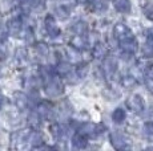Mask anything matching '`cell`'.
Instances as JSON below:
<instances>
[{
    "mask_svg": "<svg viewBox=\"0 0 153 151\" xmlns=\"http://www.w3.org/2000/svg\"><path fill=\"white\" fill-rule=\"evenodd\" d=\"M56 13H57V16L60 17L61 20H64V19H67V17L69 16V11L65 8V5H61V7H59V8H56Z\"/></svg>",
    "mask_w": 153,
    "mask_h": 151,
    "instance_id": "25",
    "label": "cell"
},
{
    "mask_svg": "<svg viewBox=\"0 0 153 151\" xmlns=\"http://www.w3.org/2000/svg\"><path fill=\"white\" fill-rule=\"evenodd\" d=\"M113 7L120 13H129L132 10L131 0H113Z\"/></svg>",
    "mask_w": 153,
    "mask_h": 151,
    "instance_id": "7",
    "label": "cell"
},
{
    "mask_svg": "<svg viewBox=\"0 0 153 151\" xmlns=\"http://www.w3.org/2000/svg\"><path fill=\"white\" fill-rule=\"evenodd\" d=\"M76 73H77L79 78L85 77L87 73H88V65H87V64H80V65L76 68Z\"/></svg>",
    "mask_w": 153,
    "mask_h": 151,
    "instance_id": "26",
    "label": "cell"
},
{
    "mask_svg": "<svg viewBox=\"0 0 153 151\" xmlns=\"http://www.w3.org/2000/svg\"><path fill=\"white\" fill-rule=\"evenodd\" d=\"M40 117L42 115L39 114V113H31L28 117V123L29 126L32 127V129H36V127H39L40 125Z\"/></svg>",
    "mask_w": 153,
    "mask_h": 151,
    "instance_id": "19",
    "label": "cell"
},
{
    "mask_svg": "<svg viewBox=\"0 0 153 151\" xmlns=\"http://www.w3.org/2000/svg\"><path fill=\"white\" fill-rule=\"evenodd\" d=\"M8 32L12 36H19V33L22 32V21L19 19H11L7 24Z\"/></svg>",
    "mask_w": 153,
    "mask_h": 151,
    "instance_id": "11",
    "label": "cell"
},
{
    "mask_svg": "<svg viewBox=\"0 0 153 151\" xmlns=\"http://www.w3.org/2000/svg\"><path fill=\"white\" fill-rule=\"evenodd\" d=\"M116 69H117V61L113 57H107L104 61V70L108 74H112L116 72Z\"/></svg>",
    "mask_w": 153,
    "mask_h": 151,
    "instance_id": "14",
    "label": "cell"
},
{
    "mask_svg": "<svg viewBox=\"0 0 153 151\" xmlns=\"http://www.w3.org/2000/svg\"><path fill=\"white\" fill-rule=\"evenodd\" d=\"M13 101H15V105H16V107L19 110H25L29 103V97H27V95L23 94V93H15Z\"/></svg>",
    "mask_w": 153,
    "mask_h": 151,
    "instance_id": "8",
    "label": "cell"
},
{
    "mask_svg": "<svg viewBox=\"0 0 153 151\" xmlns=\"http://www.w3.org/2000/svg\"><path fill=\"white\" fill-rule=\"evenodd\" d=\"M92 8L96 12H104L108 8L107 0H92Z\"/></svg>",
    "mask_w": 153,
    "mask_h": 151,
    "instance_id": "17",
    "label": "cell"
},
{
    "mask_svg": "<svg viewBox=\"0 0 153 151\" xmlns=\"http://www.w3.org/2000/svg\"><path fill=\"white\" fill-rule=\"evenodd\" d=\"M125 118H126V113L121 107H117V109L112 113V119H113L114 123H121V122H124Z\"/></svg>",
    "mask_w": 153,
    "mask_h": 151,
    "instance_id": "16",
    "label": "cell"
},
{
    "mask_svg": "<svg viewBox=\"0 0 153 151\" xmlns=\"http://www.w3.org/2000/svg\"><path fill=\"white\" fill-rule=\"evenodd\" d=\"M35 49H36L37 54H40V56H43V57L48 56V53H49V48H48V45L44 44V43H39V44H36Z\"/></svg>",
    "mask_w": 153,
    "mask_h": 151,
    "instance_id": "22",
    "label": "cell"
},
{
    "mask_svg": "<svg viewBox=\"0 0 153 151\" xmlns=\"http://www.w3.org/2000/svg\"><path fill=\"white\" fill-rule=\"evenodd\" d=\"M28 5H29V8H32V10L39 11V10H43L45 3H44V0H29Z\"/></svg>",
    "mask_w": 153,
    "mask_h": 151,
    "instance_id": "24",
    "label": "cell"
},
{
    "mask_svg": "<svg viewBox=\"0 0 153 151\" xmlns=\"http://www.w3.org/2000/svg\"><path fill=\"white\" fill-rule=\"evenodd\" d=\"M89 0H77V3H81V4H85V3H88Z\"/></svg>",
    "mask_w": 153,
    "mask_h": 151,
    "instance_id": "32",
    "label": "cell"
},
{
    "mask_svg": "<svg viewBox=\"0 0 153 151\" xmlns=\"http://www.w3.org/2000/svg\"><path fill=\"white\" fill-rule=\"evenodd\" d=\"M145 16L148 17V19L153 20V8H149V10L145 11Z\"/></svg>",
    "mask_w": 153,
    "mask_h": 151,
    "instance_id": "29",
    "label": "cell"
},
{
    "mask_svg": "<svg viewBox=\"0 0 153 151\" xmlns=\"http://www.w3.org/2000/svg\"><path fill=\"white\" fill-rule=\"evenodd\" d=\"M136 78L133 77V76H125V77H123V80H121V85L124 86V88L126 89H131V88H133L134 85H136Z\"/></svg>",
    "mask_w": 153,
    "mask_h": 151,
    "instance_id": "21",
    "label": "cell"
},
{
    "mask_svg": "<svg viewBox=\"0 0 153 151\" xmlns=\"http://www.w3.org/2000/svg\"><path fill=\"white\" fill-rule=\"evenodd\" d=\"M146 85H148V89L151 92H153V78H151V80L148 81V84H146Z\"/></svg>",
    "mask_w": 153,
    "mask_h": 151,
    "instance_id": "30",
    "label": "cell"
},
{
    "mask_svg": "<svg viewBox=\"0 0 153 151\" xmlns=\"http://www.w3.org/2000/svg\"><path fill=\"white\" fill-rule=\"evenodd\" d=\"M1 105H3V97H0V107H1Z\"/></svg>",
    "mask_w": 153,
    "mask_h": 151,
    "instance_id": "33",
    "label": "cell"
},
{
    "mask_svg": "<svg viewBox=\"0 0 153 151\" xmlns=\"http://www.w3.org/2000/svg\"><path fill=\"white\" fill-rule=\"evenodd\" d=\"M72 144H73V147H76V149H85L88 144L87 135L83 134V133L75 134L72 138Z\"/></svg>",
    "mask_w": 153,
    "mask_h": 151,
    "instance_id": "9",
    "label": "cell"
},
{
    "mask_svg": "<svg viewBox=\"0 0 153 151\" xmlns=\"http://www.w3.org/2000/svg\"><path fill=\"white\" fill-rule=\"evenodd\" d=\"M71 45H72V48L76 49V51H81V49H84L85 45H87V40L83 37V34H76V36H73L72 40H71Z\"/></svg>",
    "mask_w": 153,
    "mask_h": 151,
    "instance_id": "13",
    "label": "cell"
},
{
    "mask_svg": "<svg viewBox=\"0 0 153 151\" xmlns=\"http://www.w3.org/2000/svg\"><path fill=\"white\" fill-rule=\"evenodd\" d=\"M49 131H51V134L53 135V138H56V139L64 138L65 134H67V130L64 129L61 125H59V123L51 125V126H49Z\"/></svg>",
    "mask_w": 153,
    "mask_h": 151,
    "instance_id": "12",
    "label": "cell"
},
{
    "mask_svg": "<svg viewBox=\"0 0 153 151\" xmlns=\"http://www.w3.org/2000/svg\"><path fill=\"white\" fill-rule=\"evenodd\" d=\"M143 53L145 57H153V37H148L143 48Z\"/></svg>",
    "mask_w": 153,
    "mask_h": 151,
    "instance_id": "18",
    "label": "cell"
},
{
    "mask_svg": "<svg viewBox=\"0 0 153 151\" xmlns=\"http://www.w3.org/2000/svg\"><path fill=\"white\" fill-rule=\"evenodd\" d=\"M17 1H20V3H25L27 0H17Z\"/></svg>",
    "mask_w": 153,
    "mask_h": 151,
    "instance_id": "34",
    "label": "cell"
},
{
    "mask_svg": "<svg viewBox=\"0 0 153 151\" xmlns=\"http://www.w3.org/2000/svg\"><path fill=\"white\" fill-rule=\"evenodd\" d=\"M107 54H108V49L104 44H101V43L95 44V46H93V49H92V56L95 57V59H97V60L105 59Z\"/></svg>",
    "mask_w": 153,
    "mask_h": 151,
    "instance_id": "10",
    "label": "cell"
},
{
    "mask_svg": "<svg viewBox=\"0 0 153 151\" xmlns=\"http://www.w3.org/2000/svg\"><path fill=\"white\" fill-rule=\"evenodd\" d=\"M111 143H112V146L117 150H124L126 147H129V143H128V141H126V138L119 131H114L111 134Z\"/></svg>",
    "mask_w": 153,
    "mask_h": 151,
    "instance_id": "3",
    "label": "cell"
},
{
    "mask_svg": "<svg viewBox=\"0 0 153 151\" xmlns=\"http://www.w3.org/2000/svg\"><path fill=\"white\" fill-rule=\"evenodd\" d=\"M73 31L76 32V34H84L87 33V31H88V25H87V23H84V21H80V23H77V24H75V27H73Z\"/></svg>",
    "mask_w": 153,
    "mask_h": 151,
    "instance_id": "23",
    "label": "cell"
},
{
    "mask_svg": "<svg viewBox=\"0 0 153 151\" xmlns=\"http://www.w3.org/2000/svg\"><path fill=\"white\" fill-rule=\"evenodd\" d=\"M45 92L49 97H59V95H61V93L64 92V86L59 78H51L49 84L45 88Z\"/></svg>",
    "mask_w": 153,
    "mask_h": 151,
    "instance_id": "1",
    "label": "cell"
},
{
    "mask_svg": "<svg viewBox=\"0 0 153 151\" xmlns=\"http://www.w3.org/2000/svg\"><path fill=\"white\" fill-rule=\"evenodd\" d=\"M126 106H128L129 110H132L133 113H141L144 110V100L143 97L139 94H133L132 97H129V100L126 101Z\"/></svg>",
    "mask_w": 153,
    "mask_h": 151,
    "instance_id": "2",
    "label": "cell"
},
{
    "mask_svg": "<svg viewBox=\"0 0 153 151\" xmlns=\"http://www.w3.org/2000/svg\"><path fill=\"white\" fill-rule=\"evenodd\" d=\"M120 46H121L123 52L125 53H129V54H133L134 52L137 51V41L133 36L132 37H128L125 40H121L120 41Z\"/></svg>",
    "mask_w": 153,
    "mask_h": 151,
    "instance_id": "5",
    "label": "cell"
},
{
    "mask_svg": "<svg viewBox=\"0 0 153 151\" xmlns=\"http://www.w3.org/2000/svg\"><path fill=\"white\" fill-rule=\"evenodd\" d=\"M148 76L149 78H153V65H151V68L148 69Z\"/></svg>",
    "mask_w": 153,
    "mask_h": 151,
    "instance_id": "31",
    "label": "cell"
},
{
    "mask_svg": "<svg viewBox=\"0 0 153 151\" xmlns=\"http://www.w3.org/2000/svg\"><path fill=\"white\" fill-rule=\"evenodd\" d=\"M57 73L59 74H61V76H68L71 74V72H72V66L69 65L68 62H60L57 65Z\"/></svg>",
    "mask_w": 153,
    "mask_h": 151,
    "instance_id": "20",
    "label": "cell"
},
{
    "mask_svg": "<svg viewBox=\"0 0 153 151\" xmlns=\"http://www.w3.org/2000/svg\"><path fill=\"white\" fill-rule=\"evenodd\" d=\"M0 76H1V68H0Z\"/></svg>",
    "mask_w": 153,
    "mask_h": 151,
    "instance_id": "35",
    "label": "cell"
},
{
    "mask_svg": "<svg viewBox=\"0 0 153 151\" xmlns=\"http://www.w3.org/2000/svg\"><path fill=\"white\" fill-rule=\"evenodd\" d=\"M113 34H114V37H116L119 41H121V40H125V39H128V37L133 36V34H132V32H131V29H129L125 24H123V23H119V24L114 25Z\"/></svg>",
    "mask_w": 153,
    "mask_h": 151,
    "instance_id": "4",
    "label": "cell"
},
{
    "mask_svg": "<svg viewBox=\"0 0 153 151\" xmlns=\"http://www.w3.org/2000/svg\"><path fill=\"white\" fill-rule=\"evenodd\" d=\"M45 28H47V32L49 33L51 37H57L59 34H60V28L57 27L55 19L51 15L45 17Z\"/></svg>",
    "mask_w": 153,
    "mask_h": 151,
    "instance_id": "6",
    "label": "cell"
},
{
    "mask_svg": "<svg viewBox=\"0 0 153 151\" xmlns=\"http://www.w3.org/2000/svg\"><path fill=\"white\" fill-rule=\"evenodd\" d=\"M51 111H52L51 103H49L48 101H40V103H39V110H37V113H39L42 117H49Z\"/></svg>",
    "mask_w": 153,
    "mask_h": 151,
    "instance_id": "15",
    "label": "cell"
},
{
    "mask_svg": "<svg viewBox=\"0 0 153 151\" xmlns=\"http://www.w3.org/2000/svg\"><path fill=\"white\" fill-rule=\"evenodd\" d=\"M16 60H19V61L27 60V51H25L24 48H19L16 51Z\"/></svg>",
    "mask_w": 153,
    "mask_h": 151,
    "instance_id": "27",
    "label": "cell"
},
{
    "mask_svg": "<svg viewBox=\"0 0 153 151\" xmlns=\"http://www.w3.org/2000/svg\"><path fill=\"white\" fill-rule=\"evenodd\" d=\"M144 134L146 136H153V122H146L144 125Z\"/></svg>",
    "mask_w": 153,
    "mask_h": 151,
    "instance_id": "28",
    "label": "cell"
}]
</instances>
